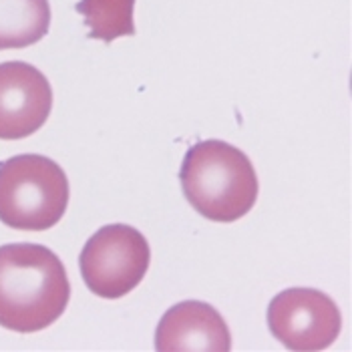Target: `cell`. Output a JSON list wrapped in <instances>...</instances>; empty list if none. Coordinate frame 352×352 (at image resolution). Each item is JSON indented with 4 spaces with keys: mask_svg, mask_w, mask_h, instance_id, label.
I'll return each mask as SVG.
<instances>
[{
    "mask_svg": "<svg viewBox=\"0 0 352 352\" xmlns=\"http://www.w3.org/2000/svg\"><path fill=\"white\" fill-rule=\"evenodd\" d=\"M268 326L286 349L314 352L328 349L340 334L342 316L334 300L314 288H288L268 306Z\"/></svg>",
    "mask_w": 352,
    "mask_h": 352,
    "instance_id": "5b68a950",
    "label": "cell"
},
{
    "mask_svg": "<svg viewBox=\"0 0 352 352\" xmlns=\"http://www.w3.org/2000/svg\"><path fill=\"white\" fill-rule=\"evenodd\" d=\"M182 190L204 217L232 223L258 199V175L250 157L228 141L208 139L188 149L179 169Z\"/></svg>",
    "mask_w": 352,
    "mask_h": 352,
    "instance_id": "7a4b0ae2",
    "label": "cell"
},
{
    "mask_svg": "<svg viewBox=\"0 0 352 352\" xmlns=\"http://www.w3.org/2000/svg\"><path fill=\"white\" fill-rule=\"evenodd\" d=\"M53 109L49 79L23 60L0 63V139H25L38 131Z\"/></svg>",
    "mask_w": 352,
    "mask_h": 352,
    "instance_id": "8992f818",
    "label": "cell"
},
{
    "mask_svg": "<svg viewBox=\"0 0 352 352\" xmlns=\"http://www.w3.org/2000/svg\"><path fill=\"white\" fill-rule=\"evenodd\" d=\"M160 352H228L232 334L223 316L208 302L186 300L169 308L155 330Z\"/></svg>",
    "mask_w": 352,
    "mask_h": 352,
    "instance_id": "52a82bcc",
    "label": "cell"
},
{
    "mask_svg": "<svg viewBox=\"0 0 352 352\" xmlns=\"http://www.w3.org/2000/svg\"><path fill=\"white\" fill-rule=\"evenodd\" d=\"M149 260L151 250L145 236L123 223L95 232L79 258L87 288L107 300L121 298L135 290L147 274Z\"/></svg>",
    "mask_w": 352,
    "mask_h": 352,
    "instance_id": "277c9868",
    "label": "cell"
},
{
    "mask_svg": "<svg viewBox=\"0 0 352 352\" xmlns=\"http://www.w3.org/2000/svg\"><path fill=\"white\" fill-rule=\"evenodd\" d=\"M135 0H81L75 10L89 27V38L113 43L121 36H133Z\"/></svg>",
    "mask_w": 352,
    "mask_h": 352,
    "instance_id": "9c48e42d",
    "label": "cell"
},
{
    "mask_svg": "<svg viewBox=\"0 0 352 352\" xmlns=\"http://www.w3.org/2000/svg\"><path fill=\"white\" fill-rule=\"evenodd\" d=\"M51 27L49 0H0V51L27 49Z\"/></svg>",
    "mask_w": 352,
    "mask_h": 352,
    "instance_id": "ba28073f",
    "label": "cell"
},
{
    "mask_svg": "<svg viewBox=\"0 0 352 352\" xmlns=\"http://www.w3.org/2000/svg\"><path fill=\"white\" fill-rule=\"evenodd\" d=\"M71 298L58 256L41 244L0 245V326L38 332L54 324Z\"/></svg>",
    "mask_w": 352,
    "mask_h": 352,
    "instance_id": "6da1fadb",
    "label": "cell"
},
{
    "mask_svg": "<svg viewBox=\"0 0 352 352\" xmlns=\"http://www.w3.org/2000/svg\"><path fill=\"white\" fill-rule=\"evenodd\" d=\"M69 206V179L45 155H14L0 163V221L12 230L45 232Z\"/></svg>",
    "mask_w": 352,
    "mask_h": 352,
    "instance_id": "3957f363",
    "label": "cell"
}]
</instances>
